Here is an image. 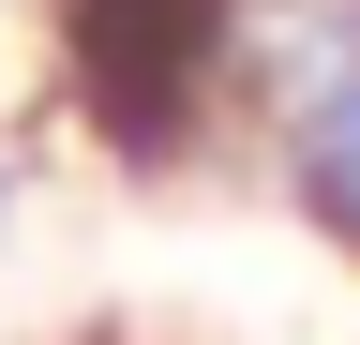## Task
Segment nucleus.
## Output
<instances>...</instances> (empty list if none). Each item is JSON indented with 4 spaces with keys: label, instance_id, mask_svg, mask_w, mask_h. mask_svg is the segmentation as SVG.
<instances>
[{
    "label": "nucleus",
    "instance_id": "f257e3e1",
    "mask_svg": "<svg viewBox=\"0 0 360 345\" xmlns=\"http://www.w3.org/2000/svg\"><path fill=\"white\" fill-rule=\"evenodd\" d=\"M270 0H45L60 120L105 165H210L225 120H255Z\"/></svg>",
    "mask_w": 360,
    "mask_h": 345
},
{
    "label": "nucleus",
    "instance_id": "f03ea898",
    "mask_svg": "<svg viewBox=\"0 0 360 345\" xmlns=\"http://www.w3.org/2000/svg\"><path fill=\"white\" fill-rule=\"evenodd\" d=\"M255 150L285 210L360 271V0H270L255 30Z\"/></svg>",
    "mask_w": 360,
    "mask_h": 345
},
{
    "label": "nucleus",
    "instance_id": "7ed1b4c3",
    "mask_svg": "<svg viewBox=\"0 0 360 345\" xmlns=\"http://www.w3.org/2000/svg\"><path fill=\"white\" fill-rule=\"evenodd\" d=\"M0 226H15V150H0Z\"/></svg>",
    "mask_w": 360,
    "mask_h": 345
}]
</instances>
